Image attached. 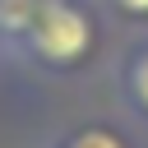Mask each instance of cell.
I'll list each match as a JSON object with an SVG mask.
<instances>
[{"label": "cell", "instance_id": "6da1fadb", "mask_svg": "<svg viewBox=\"0 0 148 148\" xmlns=\"http://www.w3.org/2000/svg\"><path fill=\"white\" fill-rule=\"evenodd\" d=\"M92 46H97V18L88 0H46L18 56L42 69H74L92 56Z\"/></svg>", "mask_w": 148, "mask_h": 148}, {"label": "cell", "instance_id": "7a4b0ae2", "mask_svg": "<svg viewBox=\"0 0 148 148\" xmlns=\"http://www.w3.org/2000/svg\"><path fill=\"white\" fill-rule=\"evenodd\" d=\"M120 97L139 120H148V32L134 37L120 56Z\"/></svg>", "mask_w": 148, "mask_h": 148}, {"label": "cell", "instance_id": "3957f363", "mask_svg": "<svg viewBox=\"0 0 148 148\" xmlns=\"http://www.w3.org/2000/svg\"><path fill=\"white\" fill-rule=\"evenodd\" d=\"M42 5H46V0H0V46H5V51L18 56V46H23V37L32 32Z\"/></svg>", "mask_w": 148, "mask_h": 148}, {"label": "cell", "instance_id": "277c9868", "mask_svg": "<svg viewBox=\"0 0 148 148\" xmlns=\"http://www.w3.org/2000/svg\"><path fill=\"white\" fill-rule=\"evenodd\" d=\"M51 148H130V139L116 125H79L69 134H60Z\"/></svg>", "mask_w": 148, "mask_h": 148}, {"label": "cell", "instance_id": "5b68a950", "mask_svg": "<svg viewBox=\"0 0 148 148\" xmlns=\"http://www.w3.org/2000/svg\"><path fill=\"white\" fill-rule=\"evenodd\" d=\"M116 18L134 23V28H148V0H106Z\"/></svg>", "mask_w": 148, "mask_h": 148}]
</instances>
